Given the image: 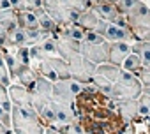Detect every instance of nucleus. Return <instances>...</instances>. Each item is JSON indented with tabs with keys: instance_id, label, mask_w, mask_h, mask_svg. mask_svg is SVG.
Returning <instances> with one entry per match:
<instances>
[{
	"instance_id": "nucleus-1",
	"label": "nucleus",
	"mask_w": 150,
	"mask_h": 134,
	"mask_svg": "<svg viewBox=\"0 0 150 134\" xmlns=\"http://www.w3.org/2000/svg\"><path fill=\"white\" fill-rule=\"evenodd\" d=\"M74 108L78 122L87 134H122L127 127L118 113L117 102L92 83L85 85L76 95Z\"/></svg>"
},
{
	"instance_id": "nucleus-2",
	"label": "nucleus",
	"mask_w": 150,
	"mask_h": 134,
	"mask_svg": "<svg viewBox=\"0 0 150 134\" xmlns=\"http://www.w3.org/2000/svg\"><path fill=\"white\" fill-rule=\"evenodd\" d=\"M11 129L14 134H44L46 127L34 108L13 106L11 109Z\"/></svg>"
},
{
	"instance_id": "nucleus-3",
	"label": "nucleus",
	"mask_w": 150,
	"mask_h": 134,
	"mask_svg": "<svg viewBox=\"0 0 150 134\" xmlns=\"http://www.w3.org/2000/svg\"><path fill=\"white\" fill-rule=\"evenodd\" d=\"M42 7L60 27L76 23L83 13L78 7L76 0H42Z\"/></svg>"
},
{
	"instance_id": "nucleus-4",
	"label": "nucleus",
	"mask_w": 150,
	"mask_h": 134,
	"mask_svg": "<svg viewBox=\"0 0 150 134\" xmlns=\"http://www.w3.org/2000/svg\"><path fill=\"white\" fill-rule=\"evenodd\" d=\"M143 92V85L139 81L138 76H134L132 73L125 71L120 67V73L117 76V80L113 81L110 97L117 102V101H127V99H138Z\"/></svg>"
},
{
	"instance_id": "nucleus-5",
	"label": "nucleus",
	"mask_w": 150,
	"mask_h": 134,
	"mask_svg": "<svg viewBox=\"0 0 150 134\" xmlns=\"http://www.w3.org/2000/svg\"><path fill=\"white\" fill-rule=\"evenodd\" d=\"M127 25L131 32L134 34L136 41H146L150 42V7L143 2H138L127 14Z\"/></svg>"
},
{
	"instance_id": "nucleus-6",
	"label": "nucleus",
	"mask_w": 150,
	"mask_h": 134,
	"mask_svg": "<svg viewBox=\"0 0 150 134\" xmlns=\"http://www.w3.org/2000/svg\"><path fill=\"white\" fill-rule=\"evenodd\" d=\"M32 67H34V69L41 76H44L46 80H50L53 83L55 81H62V80H72L71 78V73H69L67 62L62 56H58V55H51V56L44 58L42 62L34 63Z\"/></svg>"
},
{
	"instance_id": "nucleus-7",
	"label": "nucleus",
	"mask_w": 150,
	"mask_h": 134,
	"mask_svg": "<svg viewBox=\"0 0 150 134\" xmlns=\"http://www.w3.org/2000/svg\"><path fill=\"white\" fill-rule=\"evenodd\" d=\"M85 85L74 81V80H62V81H55L53 83V92H51V99L55 102L60 104H67V106H74L76 95L83 90Z\"/></svg>"
},
{
	"instance_id": "nucleus-8",
	"label": "nucleus",
	"mask_w": 150,
	"mask_h": 134,
	"mask_svg": "<svg viewBox=\"0 0 150 134\" xmlns=\"http://www.w3.org/2000/svg\"><path fill=\"white\" fill-rule=\"evenodd\" d=\"M80 53L87 56L92 63L101 65L108 62V41L103 44H92V42H81L80 44Z\"/></svg>"
},
{
	"instance_id": "nucleus-9",
	"label": "nucleus",
	"mask_w": 150,
	"mask_h": 134,
	"mask_svg": "<svg viewBox=\"0 0 150 134\" xmlns=\"http://www.w3.org/2000/svg\"><path fill=\"white\" fill-rule=\"evenodd\" d=\"M106 23L108 21H104L92 7L90 9H87V11H83L81 14H80V18H78V21H76V25L78 27H81V28H85V30H94V32H99L101 35H103V32H104V28H106ZM104 37V35H103Z\"/></svg>"
},
{
	"instance_id": "nucleus-10",
	"label": "nucleus",
	"mask_w": 150,
	"mask_h": 134,
	"mask_svg": "<svg viewBox=\"0 0 150 134\" xmlns=\"http://www.w3.org/2000/svg\"><path fill=\"white\" fill-rule=\"evenodd\" d=\"M103 35L110 42H117V41H120V42H131V44L136 42V37H134V34L131 32L129 27H118L115 23H106V28H104Z\"/></svg>"
},
{
	"instance_id": "nucleus-11",
	"label": "nucleus",
	"mask_w": 150,
	"mask_h": 134,
	"mask_svg": "<svg viewBox=\"0 0 150 134\" xmlns=\"http://www.w3.org/2000/svg\"><path fill=\"white\" fill-rule=\"evenodd\" d=\"M132 51V44L131 42H110L108 41V63L118 65L122 67L124 60L129 56V53Z\"/></svg>"
},
{
	"instance_id": "nucleus-12",
	"label": "nucleus",
	"mask_w": 150,
	"mask_h": 134,
	"mask_svg": "<svg viewBox=\"0 0 150 134\" xmlns=\"http://www.w3.org/2000/svg\"><path fill=\"white\" fill-rule=\"evenodd\" d=\"M9 99L13 102V106H20V108H34V101H32V92L18 83H13L9 88Z\"/></svg>"
},
{
	"instance_id": "nucleus-13",
	"label": "nucleus",
	"mask_w": 150,
	"mask_h": 134,
	"mask_svg": "<svg viewBox=\"0 0 150 134\" xmlns=\"http://www.w3.org/2000/svg\"><path fill=\"white\" fill-rule=\"evenodd\" d=\"M117 108H118V113H120L122 120L125 122V125H131V123L139 116V104H138V99L117 101Z\"/></svg>"
},
{
	"instance_id": "nucleus-14",
	"label": "nucleus",
	"mask_w": 150,
	"mask_h": 134,
	"mask_svg": "<svg viewBox=\"0 0 150 134\" xmlns=\"http://www.w3.org/2000/svg\"><path fill=\"white\" fill-rule=\"evenodd\" d=\"M39 76H41V74L34 69L32 65H27V67H23V69H21V73L16 76L14 83L21 85V87H25V88H28V90H32V88L35 87V83H37V78H39Z\"/></svg>"
},
{
	"instance_id": "nucleus-15",
	"label": "nucleus",
	"mask_w": 150,
	"mask_h": 134,
	"mask_svg": "<svg viewBox=\"0 0 150 134\" xmlns=\"http://www.w3.org/2000/svg\"><path fill=\"white\" fill-rule=\"evenodd\" d=\"M122 69H125V71L132 73L134 76H139V73L145 69V65H143V62H141L139 55H138V53H134V51H131V53H129V56H127V58L124 60V63H122Z\"/></svg>"
},
{
	"instance_id": "nucleus-16",
	"label": "nucleus",
	"mask_w": 150,
	"mask_h": 134,
	"mask_svg": "<svg viewBox=\"0 0 150 134\" xmlns=\"http://www.w3.org/2000/svg\"><path fill=\"white\" fill-rule=\"evenodd\" d=\"M16 20L20 28H39V20L32 11H16Z\"/></svg>"
},
{
	"instance_id": "nucleus-17",
	"label": "nucleus",
	"mask_w": 150,
	"mask_h": 134,
	"mask_svg": "<svg viewBox=\"0 0 150 134\" xmlns=\"http://www.w3.org/2000/svg\"><path fill=\"white\" fill-rule=\"evenodd\" d=\"M37 20H39V28H41L44 34H48V35H55V34L58 32V28H60V25H58L46 11H42V13L37 16Z\"/></svg>"
},
{
	"instance_id": "nucleus-18",
	"label": "nucleus",
	"mask_w": 150,
	"mask_h": 134,
	"mask_svg": "<svg viewBox=\"0 0 150 134\" xmlns=\"http://www.w3.org/2000/svg\"><path fill=\"white\" fill-rule=\"evenodd\" d=\"M9 48H21V46H28V37H27V32L25 28H16L13 32H9L7 35V44Z\"/></svg>"
},
{
	"instance_id": "nucleus-19",
	"label": "nucleus",
	"mask_w": 150,
	"mask_h": 134,
	"mask_svg": "<svg viewBox=\"0 0 150 134\" xmlns=\"http://www.w3.org/2000/svg\"><path fill=\"white\" fill-rule=\"evenodd\" d=\"M132 51L139 55L143 65H145V69L150 71V42L146 41H136L132 42Z\"/></svg>"
},
{
	"instance_id": "nucleus-20",
	"label": "nucleus",
	"mask_w": 150,
	"mask_h": 134,
	"mask_svg": "<svg viewBox=\"0 0 150 134\" xmlns=\"http://www.w3.org/2000/svg\"><path fill=\"white\" fill-rule=\"evenodd\" d=\"M131 125L134 134H150V116H138Z\"/></svg>"
},
{
	"instance_id": "nucleus-21",
	"label": "nucleus",
	"mask_w": 150,
	"mask_h": 134,
	"mask_svg": "<svg viewBox=\"0 0 150 134\" xmlns=\"http://www.w3.org/2000/svg\"><path fill=\"white\" fill-rule=\"evenodd\" d=\"M13 49H14V56L18 58L20 63H23V65H32L30 46H21V48H13Z\"/></svg>"
},
{
	"instance_id": "nucleus-22",
	"label": "nucleus",
	"mask_w": 150,
	"mask_h": 134,
	"mask_svg": "<svg viewBox=\"0 0 150 134\" xmlns=\"http://www.w3.org/2000/svg\"><path fill=\"white\" fill-rule=\"evenodd\" d=\"M41 48L48 53V55H58V49H57V39L55 35H48L46 39H42L41 42Z\"/></svg>"
},
{
	"instance_id": "nucleus-23",
	"label": "nucleus",
	"mask_w": 150,
	"mask_h": 134,
	"mask_svg": "<svg viewBox=\"0 0 150 134\" xmlns=\"http://www.w3.org/2000/svg\"><path fill=\"white\" fill-rule=\"evenodd\" d=\"M48 56H51V55H48L42 48H41V44H34V46H30V58H32V65L34 63H37V62H42L44 58H48Z\"/></svg>"
},
{
	"instance_id": "nucleus-24",
	"label": "nucleus",
	"mask_w": 150,
	"mask_h": 134,
	"mask_svg": "<svg viewBox=\"0 0 150 134\" xmlns=\"http://www.w3.org/2000/svg\"><path fill=\"white\" fill-rule=\"evenodd\" d=\"M138 104H139V116H150V95L141 92V95L138 97Z\"/></svg>"
},
{
	"instance_id": "nucleus-25",
	"label": "nucleus",
	"mask_w": 150,
	"mask_h": 134,
	"mask_svg": "<svg viewBox=\"0 0 150 134\" xmlns=\"http://www.w3.org/2000/svg\"><path fill=\"white\" fill-rule=\"evenodd\" d=\"M0 83L6 85V87H11L13 85L11 76H9V71H7V65H6V60L2 56V51H0Z\"/></svg>"
},
{
	"instance_id": "nucleus-26",
	"label": "nucleus",
	"mask_w": 150,
	"mask_h": 134,
	"mask_svg": "<svg viewBox=\"0 0 150 134\" xmlns=\"http://www.w3.org/2000/svg\"><path fill=\"white\" fill-rule=\"evenodd\" d=\"M7 88L9 87H6V85L0 83V106H2L4 109H7V111H11L13 109V102L9 99V90Z\"/></svg>"
},
{
	"instance_id": "nucleus-27",
	"label": "nucleus",
	"mask_w": 150,
	"mask_h": 134,
	"mask_svg": "<svg viewBox=\"0 0 150 134\" xmlns=\"http://www.w3.org/2000/svg\"><path fill=\"white\" fill-rule=\"evenodd\" d=\"M85 42H92V44H103L106 42V39L99 34V32H94V30H87L85 34Z\"/></svg>"
},
{
	"instance_id": "nucleus-28",
	"label": "nucleus",
	"mask_w": 150,
	"mask_h": 134,
	"mask_svg": "<svg viewBox=\"0 0 150 134\" xmlns=\"http://www.w3.org/2000/svg\"><path fill=\"white\" fill-rule=\"evenodd\" d=\"M138 2H141V0H118V4H117V6H118V9H120L124 14H127V13L138 4Z\"/></svg>"
},
{
	"instance_id": "nucleus-29",
	"label": "nucleus",
	"mask_w": 150,
	"mask_h": 134,
	"mask_svg": "<svg viewBox=\"0 0 150 134\" xmlns=\"http://www.w3.org/2000/svg\"><path fill=\"white\" fill-rule=\"evenodd\" d=\"M139 81H141V85H143V88L145 87H150V71L148 69H143L141 73H139Z\"/></svg>"
},
{
	"instance_id": "nucleus-30",
	"label": "nucleus",
	"mask_w": 150,
	"mask_h": 134,
	"mask_svg": "<svg viewBox=\"0 0 150 134\" xmlns=\"http://www.w3.org/2000/svg\"><path fill=\"white\" fill-rule=\"evenodd\" d=\"M7 35H9V30L0 23V48L7 44Z\"/></svg>"
},
{
	"instance_id": "nucleus-31",
	"label": "nucleus",
	"mask_w": 150,
	"mask_h": 134,
	"mask_svg": "<svg viewBox=\"0 0 150 134\" xmlns=\"http://www.w3.org/2000/svg\"><path fill=\"white\" fill-rule=\"evenodd\" d=\"M2 9H13L9 0H0V11H2Z\"/></svg>"
},
{
	"instance_id": "nucleus-32",
	"label": "nucleus",
	"mask_w": 150,
	"mask_h": 134,
	"mask_svg": "<svg viewBox=\"0 0 150 134\" xmlns=\"http://www.w3.org/2000/svg\"><path fill=\"white\" fill-rule=\"evenodd\" d=\"M11 132H13V130H9L2 122H0V134H11Z\"/></svg>"
},
{
	"instance_id": "nucleus-33",
	"label": "nucleus",
	"mask_w": 150,
	"mask_h": 134,
	"mask_svg": "<svg viewBox=\"0 0 150 134\" xmlns=\"http://www.w3.org/2000/svg\"><path fill=\"white\" fill-rule=\"evenodd\" d=\"M122 134H134V129H132V125H127V127H125V130H124Z\"/></svg>"
},
{
	"instance_id": "nucleus-34",
	"label": "nucleus",
	"mask_w": 150,
	"mask_h": 134,
	"mask_svg": "<svg viewBox=\"0 0 150 134\" xmlns=\"http://www.w3.org/2000/svg\"><path fill=\"white\" fill-rule=\"evenodd\" d=\"M143 92H145V94H148V95H150V87H145V88H143Z\"/></svg>"
},
{
	"instance_id": "nucleus-35",
	"label": "nucleus",
	"mask_w": 150,
	"mask_h": 134,
	"mask_svg": "<svg viewBox=\"0 0 150 134\" xmlns=\"http://www.w3.org/2000/svg\"><path fill=\"white\" fill-rule=\"evenodd\" d=\"M106 2H111V4H118V0H106Z\"/></svg>"
},
{
	"instance_id": "nucleus-36",
	"label": "nucleus",
	"mask_w": 150,
	"mask_h": 134,
	"mask_svg": "<svg viewBox=\"0 0 150 134\" xmlns=\"http://www.w3.org/2000/svg\"><path fill=\"white\" fill-rule=\"evenodd\" d=\"M11 134H14V132H11Z\"/></svg>"
}]
</instances>
